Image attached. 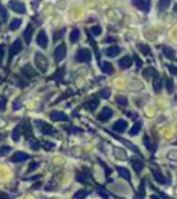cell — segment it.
I'll return each mask as SVG.
<instances>
[{"label": "cell", "mask_w": 177, "mask_h": 199, "mask_svg": "<svg viewBox=\"0 0 177 199\" xmlns=\"http://www.w3.org/2000/svg\"><path fill=\"white\" fill-rule=\"evenodd\" d=\"M35 64H36V66L39 68L40 72H46L47 68H49V62H47L46 57L43 56L42 53H36V56H35Z\"/></svg>", "instance_id": "1"}, {"label": "cell", "mask_w": 177, "mask_h": 199, "mask_svg": "<svg viewBox=\"0 0 177 199\" xmlns=\"http://www.w3.org/2000/svg\"><path fill=\"white\" fill-rule=\"evenodd\" d=\"M75 59L78 62H88L92 59V51L88 49L78 50V53H76V56H75Z\"/></svg>", "instance_id": "2"}, {"label": "cell", "mask_w": 177, "mask_h": 199, "mask_svg": "<svg viewBox=\"0 0 177 199\" xmlns=\"http://www.w3.org/2000/svg\"><path fill=\"white\" fill-rule=\"evenodd\" d=\"M66 56V46L65 44H60L56 50H54V61L56 62H60L63 61Z\"/></svg>", "instance_id": "3"}, {"label": "cell", "mask_w": 177, "mask_h": 199, "mask_svg": "<svg viewBox=\"0 0 177 199\" xmlns=\"http://www.w3.org/2000/svg\"><path fill=\"white\" fill-rule=\"evenodd\" d=\"M22 50V42H21L20 39H17V40H14V43L11 44V47H10V53H8V58H10V61H11V58L13 57H15L18 53Z\"/></svg>", "instance_id": "4"}, {"label": "cell", "mask_w": 177, "mask_h": 199, "mask_svg": "<svg viewBox=\"0 0 177 199\" xmlns=\"http://www.w3.org/2000/svg\"><path fill=\"white\" fill-rule=\"evenodd\" d=\"M8 7H10L13 11L18 13V14L25 13V4L21 3V2H18V0H11L10 3H8Z\"/></svg>", "instance_id": "5"}, {"label": "cell", "mask_w": 177, "mask_h": 199, "mask_svg": "<svg viewBox=\"0 0 177 199\" xmlns=\"http://www.w3.org/2000/svg\"><path fill=\"white\" fill-rule=\"evenodd\" d=\"M112 114H114V111H112L111 108L105 107V108H102V111L100 112V115L97 116V119H98L100 122H107L108 119H111Z\"/></svg>", "instance_id": "6"}, {"label": "cell", "mask_w": 177, "mask_h": 199, "mask_svg": "<svg viewBox=\"0 0 177 199\" xmlns=\"http://www.w3.org/2000/svg\"><path fill=\"white\" fill-rule=\"evenodd\" d=\"M36 42L42 49H46L47 47V44H49V37H47L44 30H40L39 32V35H37V37H36Z\"/></svg>", "instance_id": "7"}, {"label": "cell", "mask_w": 177, "mask_h": 199, "mask_svg": "<svg viewBox=\"0 0 177 199\" xmlns=\"http://www.w3.org/2000/svg\"><path fill=\"white\" fill-rule=\"evenodd\" d=\"M50 119L51 120H56V122H65V120H68V116L61 111H53L50 114Z\"/></svg>", "instance_id": "8"}, {"label": "cell", "mask_w": 177, "mask_h": 199, "mask_svg": "<svg viewBox=\"0 0 177 199\" xmlns=\"http://www.w3.org/2000/svg\"><path fill=\"white\" fill-rule=\"evenodd\" d=\"M126 129H127V122L123 120V119L116 120L114 123V126H112V130H114V131H119V133H123Z\"/></svg>", "instance_id": "9"}, {"label": "cell", "mask_w": 177, "mask_h": 199, "mask_svg": "<svg viewBox=\"0 0 177 199\" xmlns=\"http://www.w3.org/2000/svg\"><path fill=\"white\" fill-rule=\"evenodd\" d=\"M131 3L136 8L141 11H148L150 10V0H147V3H144V0H131Z\"/></svg>", "instance_id": "10"}, {"label": "cell", "mask_w": 177, "mask_h": 199, "mask_svg": "<svg viewBox=\"0 0 177 199\" xmlns=\"http://www.w3.org/2000/svg\"><path fill=\"white\" fill-rule=\"evenodd\" d=\"M36 126H37V127H40V131H42L43 134H53V133H54V130H53L51 126L47 124V123H44V122H42V120H37Z\"/></svg>", "instance_id": "11"}, {"label": "cell", "mask_w": 177, "mask_h": 199, "mask_svg": "<svg viewBox=\"0 0 177 199\" xmlns=\"http://www.w3.org/2000/svg\"><path fill=\"white\" fill-rule=\"evenodd\" d=\"M143 76H145V78H154V79H156V78H159V73H158V71L155 68H145L144 71H143Z\"/></svg>", "instance_id": "12"}, {"label": "cell", "mask_w": 177, "mask_h": 199, "mask_svg": "<svg viewBox=\"0 0 177 199\" xmlns=\"http://www.w3.org/2000/svg\"><path fill=\"white\" fill-rule=\"evenodd\" d=\"M114 155H115V158H116V159H119V160H126V159H127L126 151L122 149V148H118V147L114 148Z\"/></svg>", "instance_id": "13"}, {"label": "cell", "mask_w": 177, "mask_h": 199, "mask_svg": "<svg viewBox=\"0 0 177 199\" xmlns=\"http://www.w3.org/2000/svg\"><path fill=\"white\" fill-rule=\"evenodd\" d=\"M28 153H25V152H15L11 156V162H24V160H26L28 159Z\"/></svg>", "instance_id": "14"}, {"label": "cell", "mask_w": 177, "mask_h": 199, "mask_svg": "<svg viewBox=\"0 0 177 199\" xmlns=\"http://www.w3.org/2000/svg\"><path fill=\"white\" fill-rule=\"evenodd\" d=\"M131 61H133V58H131L130 56H125L123 58L119 61V66L121 68H123V69H127L129 66L131 65Z\"/></svg>", "instance_id": "15"}, {"label": "cell", "mask_w": 177, "mask_h": 199, "mask_svg": "<svg viewBox=\"0 0 177 199\" xmlns=\"http://www.w3.org/2000/svg\"><path fill=\"white\" fill-rule=\"evenodd\" d=\"M130 163L133 165V169H134L137 173H140L141 170H143V167H144V163H143L140 159H136V158H131Z\"/></svg>", "instance_id": "16"}, {"label": "cell", "mask_w": 177, "mask_h": 199, "mask_svg": "<svg viewBox=\"0 0 177 199\" xmlns=\"http://www.w3.org/2000/svg\"><path fill=\"white\" fill-rule=\"evenodd\" d=\"M32 33H33V26L28 25L25 32H24V40H25V43H28V44L31 43V39H32Z\"/></svg>", "instance_id": "17"}, {"label": "cell", "mask_w": 177, "mask_h": 199, "mask_svg": "<svg viewBox=\"0 0 177 199\" xmlns=\"http://www.w3.org/2000/svg\"><path fill=\"white\" fill-rule=\"evenodd\" d=\"M121 53V49H119L118 46H111L107 49V51H105V54L108 57H111V58H114V57H116Z\"/></svg>", "instance_id": "18"}, {"label": "cell", "mask_w": 177, "mask_h": 199, "mask_svg": "<svg viewBox=\"0 0 177 199\" xmlns=\"http://www.w3.org/2000/svg\"><path fill=\"white\" fill-rule=\"evenodd\" d=\"M97 105H98V98H92L90 101L85 102V105H83V107L87 108L88 111H92V112H93L95 108H97Z\"/></svg>", "instance_id": "19"}, {"label": "cell", "mask_w": 177, "mask_h": 199, "mask_svg": "<svg viewBox=\"0 0 177 199\" xmlns=\"http://www.w3.org/2000/svg\"><path fill=\"white\" fill-rule=\"evenodd\" d=\"M152 176H154V178L156 180V181H158L159 184H166V181H167L166 177L162 176V174L159 173L158 170H152Z\"/></svg>", "instance_id": "20"}, {"label": "cell", "mask_w": 177, "mask_h": 199, "mask_svg": "<svg viewBox=\"0 0 177 199\" xmlns=\"http://www.w3.org/2000/svg\"><path fill=\"white\" fill-rule=\"evenodd\" d=\"M116 170H118V173L121 174L122 177L125 180H127V181H130V172H129L127 169H125V167H121V166H118L116 167Z\"/></svg>", "instance_id": "21"}, {"label": "cell", "mask_w": 177, "mask_h": 199, "mask_svg": "<svg viewBox=\"0 0 177 199\" xmlns=\"http://www.w3.org/2000/svg\"><path fill=\"white\" fill-rule=\"evenodd\" d=\"M22 73L26 76H29V78H33V76H36V72L33 71V68L31 65H25L22 68Z\"/></svg>", "instance_id": "22"}, {"label": "cell", "mask_w": 177, "mask_h": 199, "mask_svg": "<svg viewBox=\"0 0 177 199\" xmlns=\"http://www.w3.org/2000/svg\"><path fill=\"white\" fill-rule=\"evenodd\" d=\"M140 130H141V122L137 120L134 124H133V127L130 129V131H129V133H130L131 136H137V134L140 133Z\"/></svg>", "instance_id": "23"}, {"label": "cell", "mask_w": 177, "mask_h": 199, "mask_svg": "<svg viewBox=\"0 0 177 199\" xmlns=\"http://www.w3.org/2000/svg\"><path fill=\"white\" fill-rule=\"evenodd\" d=\"M163 54L167 57V58H170V59H174L176 58V53H174V50L173 49H170V47H167V46H165L163 47Z\"/></svg>", "instance_id": "24"}, {"label": "cell", "mask_w": 177, "mask_h": 199, "mask_svg": "<svg viewBox=\"0 0 177 199\" xmlns=\"http://www.w3.org/2000/svg\"><path fill=\"white\" fill-rule=\"evenodd\" d=\"M162 87H163V83H162V80L159 78H156L154 80V91L155 93H161L162 91Z\"/></svg>", "instance_id": "25"}, {"label": "cell", "mask_w": 177, "mask_h": 199, "mask_svg": "<svg viewBox=\"0 0 177 199\" xmlns=\"http://www.w3.org/2000/svg\"><path fill=\"white\" fill-rule=\"evenodd\" d=\"M169 6H170V0H159V3H158V10L163 11V10H166Z\"/></svg>", "instance_id": "26"}, {"label": "cell", "mask_w": 177, "mask_h": 199, "mask_svg": "<svg viewBox=\"0 0 177 199\" xmlns=\"http://www.w3.org/2000/svg\"><path fill=\"white\" fill-rule=\"evenodd\" d=\"M79 37H80V30H79V29H73L72 32H71V36H69L71 42H72V43H76V42L79 40Z\"/></svg>", "instance_id": "27"}, {"label": "cell", "mask_w": 177, "mask_h": 199, "mask_svg": "<svg viewBox=\"0 0 177 199\" xmlns=\"http://www.w3.org/2000/svg\"><path fill=\"white\" fill-rule=\"evenodd\" d=\"M101 68L105 73H112V72H114V66H112V64H109V62H102Z\"/></svg>", "instance_id": "28"}, {"label": "cell", "mask_w": 177, "mask_h": 199, "mask_svg": "<svg viewBox=\"0 0 177 199\" xmlns=\"http://www.w3.org/2000/svg\"><path fill=\"white\" fill-rule=\"evenodd\" d=\"M88 32L92 33V36H98L100 33L102 32V29H101V26H100V25H94V26H92V28H90V30H88Z\"/></svg>", "instance_id": "29"}, {"label": "cell", "mask_w": 177, "mask_h": 199, "mask_svg": "<svg viewBox=\"0 0 177 199\" xmlns=\"http://www.w3.org/2000/svg\"><path fill=\"white\" fill-rule=\"evenodd\" d=\"M20 25H21V20H20V18H14V20L10 22V29L15 30V29L20 28Z\"/></svg>", "instance_id": "30"}, {"label": "cell", "mask_w": 177, "mask_h": 199, "mask_svg": "<svg viewBox=\"0 0 177 199\" xmlns=\"http://www.w3.org/2000/svg\"><path fill=\"white\" fill-rule=\"evenodd\" d=\"M87 195H88V191H87V189H80V191H78V192L73 195V198L79 199V198H85V196H87Z\"/></svg>", "instance_id": "31"}, {"label": "cell", "mask_w": 177, "mask_h": 199, "mask_svg": "<svg viewBox=\"0 0 177 199\" xmlns=\"http://www.w3.org/2000/svg\"><path fill=\"white\" fill-rule=\"evenodd\" d=\"M20 130H21V126H17L13 131V140L14 141H18L20 140Z\"/></svg>", "instance_id": "32"}, {"label": "cell", "mask_w": 177, "mask_h": 199, "mask_svg": "<svg viewBox=\"0 0 177 199\" xmlns=\"http://www.w3.org/2000/svg\"><path fill=\"white\" fill-rule=\"evenodd\" d=\"M116 102H118L119 105H123V107L127 105V100H126V97H123V95H118V97H116Z\"/></svg>", "instance_id": "33"}, {"label": "cell", "mask_w": 177, "mask_h": 199, "mask_svg": "<svg viewBox=\"0 0 177 199\" xmlns=\"http://www.w3.org/2000/svg\"><path fill=\"white\" fill-rule=\"evenodd\" d=\"M166 88H167V91L169 93H173L174 85H173V80H172V79H167L166 80Z\"/></svg>", "instance_id": "34"}, {"label": "cell", "mask_w": 177, "mask_h": 199, "mask_svg": "<svg viewBox=\"0 0 177 199\" xmlns=\"http://www.w3.org/2000/svg\"><path fill=\"white\" fill-rule=\"evenodd\" d=\"M138 49H140L143 53H145V56H150V54H151V50H150V47L145 46V44H138Z\"/></svg>", "instance_id": "35"}, {"label": "cell", "mask_w": 177, "mask_h": 199, "mask_svg": "<svg viewBox=\"0 0 177 199\" xmlns=\"http://www.w3.org/2000/svg\"><path fill=\"white\" fill-rule=\"evenodd\" d=\"M109 94H111V90L109 88H102L101 91H100V97L101 98H108Z\"/></svg>", "instance_id": "36"}, {"label": "cell", "mask_w": 177, "mask_h": 199, "mask_svg": "<svg viewBox=\"0 0 177 199\" xmlns=\"http://www.w3.org/2000/svg\"><path fill=\"white\" fill-rule=\"evenodd\" d=\"M76 180H78L79 183H82V184H85V183H86L85 174H83L82 172H78V173H76Z\"/></svg>", "instance_id": "37"}, {"label": "cell", "mask_w": 177, "mask_h": 199, "mask_svg": "<svg viewBox=\"0 0 177 199\" xmlns=\"http://www.w3.org/2000/svg\"><path fill=\"white\" fill-rule=\"evenodd\" d=\"M64 32H65V29L57 30V32L54 33V36H53V37H54V42H57V40H58L60 37H63V36H64Z\"/></svg>", "instance_id": "38"}, {"label": "cell", "mask_w": 177, "mask_h": 199, "mask_svg": "<svg viewBox=\"0 0 177 199\" xmlns=\"http://www.w3.org/2000/svg\"><path fill=\"white\" fill-rule=\"evenodd\" d=\"M10 151H11L10 147H6V145H4V147H0V156L6 155V153H7V152H10Z\"/></svg>", "instance_id": "39"}, {"label": "cell", "mask_w": 177, "mask_h": 199, "mask_svg": "<svg viewBox=\"0 0 177 199\" xmlns=\"http://www.w3.org/2000/svg\"><path fill=\"white\" fill-rule=\"evenodd\" d=\"M167 158L170 160H177V151H170L167 153Z\"/></svg>", "instance_id": "40"}, {"label": "cell", "mask_w": 177, "mask_h": 199, "mask_svg": "<svg viewBox=\"0 0 177 199\" xmlns=\"http://www.w3.org/2000/svg\"><path fill=\"white\" fill-rule=\"evenodd\" d=\"M167 69L170 71L172 75L177 76V66H174V65H172V64H169V65H167Z\"/></svg>", "instance_id": "41"}, {"label": "cell", "mask_w": 177, "mask_h": 199, "mask_svg": "<svg viewBox=\"0 0 177 199\" xmlns=\"http://www.w3.org/2000/svg\"><path fill=\"white\" fill-rule=\"evenodd\" d=\"M0 15H2V18H3L4 21L7 20V10L4 8L3 6H0Z\"/></svg>", "instance_id": "42"}, {"label": "cell", "mask_w": 177, "mask_h": 199, "mask_svg": "<svg viewBox=\"0 0 177 199\" xmlns=\"http://www.w3.org/2000/svg\"><path fill=\"white\" fill-rule=\"evenodd\" d=\"M144 191H145V181L143 180V181H141V184H140V192L137 194V196H141L143 194H144Z\"/></svg>", "instance_id": "43"}, {"label": "cell", "mask_w": 177, "mask_h": 199, "mask_svg": "<svg viewBox=\"0 0 177 199\" xmlns=\"http://www.w3.org/2000/svg\"><path fill=\"white\" fill-rule=\"evenodd\" d=\"M43 147L46 148V149H51V148L54 147V144H53V143H49V141H44V143H43Z\"/></svg>", "instance_id": "44"}, {"label": "cell", "mask_w": 177, "mask_h": 199, "mask_svg": "<svg viewBox=\"0 0 177 199\" xmlns=\"http://www.w3.org/2000/svg\"><path fill=\"white\" fill-rule=\"evenodd\" d=\"M144 143H145V147H147L148 149H151V143H150V137H148V136L144 137Z\"/></svg>", "instance_id": "45"}, {"label": "cell", "mask_w": 177, "mask_h": 199, "mask_svg": "<svg viewBox=\"0 0 177 199\" xmlns=\"http://www.w3.org/2000/svg\"><path fill=\"white\" fill-rule=\"evenodd\" d=\"M133 58H134V61H136V65H137V68H141V65H143V62H141V59L138 58L137 56H134V57H133Z\"/></svg>", "instance_id": "46"}, {"label": "cell", "mask_w": 177, "mask_h": 199, "mask_svg": "<svg viewBox=\"0 0 177 199\" xmlns=\"http://www.w3.org/2000/svg\"><path fill=\"white\" fill-rule=\"evenodd\" d=\"M37 167V162H32V163H31V166H29V169H28V173H31V172H32V170H35Z\"/></svg>", "instance_id": "47"}, {"label": "cell", "mask_w": 177, "mask_h": 199, "mask_svg": "<svg viewBox=\"0 0 177 199\" xmlns=\"http://www.w3.org/2000/svg\"><path fill=\"white\" fill-rule=\"evenodd\" d=\"M6 104H7V100L6 98H2L0 100V111H3V108L6 107Z\"/></svg>", "instance_id": "48"}, {"label": "cell", "mask_w": 177, "mask_h": 199, "mask_svg": "<svg viewBox=\"0 0 177 199\" xmlns=\"http://www.w3.org/2000/svg\"><path fill=\"white\" fill-rule=\"evenodd\" d=\"M31 147H32L33 149H37V148H39V144H37V141H36V140H32V141H31Z\"/></svg>", "instance_id": "49"}, {"label": "cell", "mask_w": 177, "mask_h": 199, "mask_svg": "<svg viewBox=\"0 0 177 199\" xmlns=\"http://www.w3.org/2000/svg\"><path fill=\"white\" fill-rule=\"evenodd\" d=\"M98 194L102 196V198H108V196H109L108 192H105V191H102V189H100V188H98Z\"/></svg>", "instance_id": "50"}, {"label": "cell", "mask_w": 177, "mask_h": 199, "mask_svg": "<svg viewBox=\"0 0 177 199\" xmlns=\"http://www.w3.org/2000/svg\"><path fill=\"white\" fill-rule=\"evenodd\" d=\"M71 130H72V133H82V129L80 127H71Z\"/></svg>", "instance_id": "51"}, {"label": "cell", "mask_w": 177, "mask_h": 199, "mask_svg": "<svg viewBox=\"0 0 177 199\" xmlns=\"http://www.w3.org/2000/svg\"><path fill=\"white\" fill-rule=\"evenodd\" d=\"M3 56H4V49L3 47H0V59L3 58Z\"/></svg>", "instance_id": "52"}, {"label": "cell", "mask_w": 177, "mask_h": 199, "mask_svg": "<svg viewBox=\"0 0 177 199\" xmlns=\"http://www.w3.org/2000/svg\"><path fill=\"white\" fill-rule=\"evenodd\" d=\"M105 42H115V37H111V36H109V37L105 39Z\"/></svg>", "instance_id": "53"}, {"label": "cell", "mask_w": 177, "mask_h": 199, "mask_svg": "<svg viewBox=\"0 0 177 199\" xmlns=\"http://www.w3.org/2000/svg\"><path fill=\"white\" fill-rule=\"evenodd\" d=\"M2 198H8V195L4 194V192H0V199H2Z\"/></svg>", "instance_id": "54"}, {"label": "cell", "mask_w": 177, "mask_h": 199, "mask_svg": "<svg viewBox=\"0 0 177 199\" xmlns=\"http://www.w3.org/2000/svg\"><path fill=\"white\" fill-rule=\"evenodd\" d=\"M17 108H20V102H14V109H17Z\"/></svg>", "instance_id": "55"}, {"label": "cell", "mask_w": 177, "mask_h": 199, "mask_svg": "<svg viewBox=\"0 0 177 199\" xmlns=\"http://www.w3.org/2000/svg\"><path fill=\"white\" fill-rule=\"evenodd\" d=\"M174 144H177V141H176V143H174Z\"/></svg>", "instance_id": "56"}]
</instances>
